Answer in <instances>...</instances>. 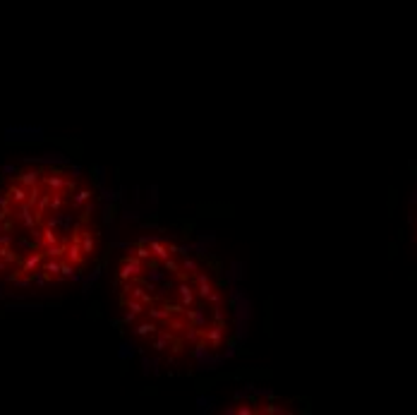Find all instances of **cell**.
Listing matches in <instances>:
<instances>
[{
	"instance_id": "2",
	"label": "cell",
	"mask_w": 417,
	"mask_h": 415,
	"mask_svg": "<svg viewBox=\"0 0 417 415\" xmlns=\"http://www.w3.org/2000/svg\"><path fill=\"white\" fill-rule=\"evenodd\" d=\"M101 249L96 190L80 173L24 164L0 178V281L55 288L86 274Z\"/></svg>"
},
{
	"instance_id": "1",
	"label": "cell",
	"mask_w": 417,
	"mask_h": 415,
	"mask_svg": "<svg viewBox=\"0 0 417 415\" xmlns=\"http://www.w3.org/2000/svg\"><path fill=\"white\" fill-rule=\"evenodd\" d=\"M122 327L170 374L214 370L235 353L245 310L223 262L170 231L127 243L113 274Z\"/></svg>"
},
{
	"instance_id": "3",
	"label": "cell",
	"mask_w": 417,
	"mask_h": 415,
	"mask_svg": "<svg viewBox=\"0 0 417 415\" xmlns=\"http://www.w3.org/2000/svg\"><path fill=\"white\" fill-rule=\"evenodd\" d=\"M278 406H285V401L281 399H271V396H238L228 401V411L233 413H281L285 408H278Z\"/></svg>"
},
{
	"instance_id": "4",
	"label": "cell",
	"mask_w": 417,
	"mask_h": 415,
	"mask_svg": "<svg viewBox=\"0 0 417 415\" xmlns=\"http://www.w3.org/2000/svg\"><path fill=\"white\" fill-rule=\"evenodd\" d=\"M415 175H417V173H415Z\"/></svg>"
}]
</instances>
